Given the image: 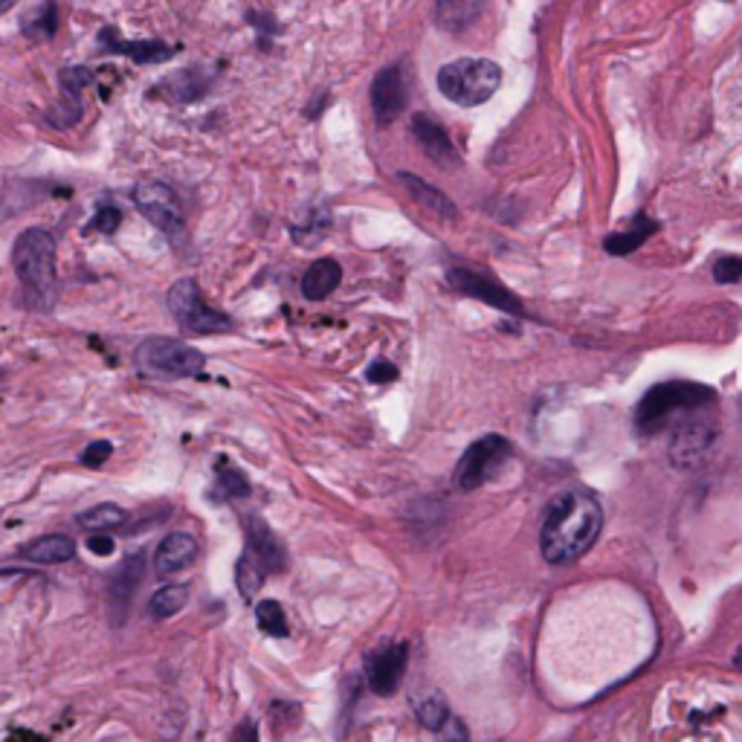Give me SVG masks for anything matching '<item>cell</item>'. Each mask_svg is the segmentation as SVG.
Wrapping results in <instances>:
<instances>
[{"mask_svg":"<svg viewBox=\"0 0 742 742\" xmlns=\"http://www.w3.org/2000/svg\"><path fill=\"white\" fill-rule=\"evenodd\" d=\"M604 531V505L589 491H565L542 517L540 551L546 563L565 565L581 560Z\"/></svg>","mask_w":742,"mask_h":742,"instance_id":"1","label":"cell"},{"mask_svg":"<svg viewBox=\"0 0 742 742\" xmlns=\"http://www.w3.org/2000/svg\"><path fill=\"white\" fill-rule=\"evenodd\" d=\"M12 267H15L18 282L24 291L26 307L49 314L58 299L56 238L41 226L24 229L12 247Z\"/></svg>","mask_w":742,"mask_h":742,"instance_id":"2","label":"cell"},{"mask_svg":"<svg viewBox=\"0 0 742 742\" xmlns=\"http://www.w3.org/2000/svg\"><path fill=\"white\" fill-rule=\"evenodd\" d=\"M717 401V389L690 380H664L641 397L636 409V427L644 436H653L678 412L702 409Z\"/></svg>","mask_w":742,"mask_h":742,"instance_id":"3","label":"cell"},{"mask_svg":"<svg viewBox=\"0 0 742 742\" xmlns=\"http://www.w3.org/2000/svg\"><path fill=\"white\" fill-rule=\"evenodd\" d=\"M438 90L459 108L484 105L499 90L502 67L491 58H459L438 70Z\"/></svg>","mask_w":742,"mask_h":742,"instance_id":"4","label":"cell"},{"mask_svg":"<svg viewBox=\"0 0 742 742\" xmlns=\"http://www.w3.org/2000/svg\"><path fill=\"white\" fill-rule=\"evenodd\" d=\"M134 363L139 374L154 380H178L198 378L206 366L203 351L171 337H148L134 351Z\"/></svg>","mask_w":742,"mask_h":742,"instance_id":"5","label":"cell"},{"mask_svg":"<svg viewBox=\"0 0 742 742\" xmlns=\"http://www.w3.org/2000/svg\"><path fill=\"white\" fill-rule=\"evenodd\" d=\"M169 311L186 334H226L233 331V319L212 307L201 293V284L192 276L178 279L169 291Z\"/></svg>","mask_w":742,"mask_h":742,"instance_id":"6","label":"cell"},{"mask_svg":"<svg viewBox=\"0 0 742 742\" xmlns=\"http://www.w3.org/2000/svg\"><path fill=\"white\" fill-rule=\"evenodd\" d=\"M131 198L137 203V210L143 212V215H146L169 241L175 244L183 241L186 235L183 203H180L178 192H175L169 183H162V180H143V183L134 186Z\"/></svg>","mask_w":742,"mask_h":742,"instance_id":"7","label":"cell"},{"mask_svg":"<svg viewBox=\"0 0 742 742\" xmlns=\"http://www.w3.org/2000/svg\"><path fill=\"white\" fill-rule=\"evenodd\" d=\"M514 456V445L502 436H484L464 450V456L456 464V487L459 491H479L487 479H493L502 470V464Z\"/></svg>","mask_w":742,"mask_h":742,"instance_id":"8","label":"cell"},{"mask_svg":"<svg viewBox=\"0 0 742 742\" xmlns=\"http://www.w3.org/2000/svg\"><path fill=\"white\" fill-rule=\"evenodd\" d=\"M447 284L452 291L461 293V296H473L479 302H487L491 307H499L502 314L510 316H525V307L508 288H502L496 279L491 276H482L470 267H450L447 270Z\"/></svg>","mask_w":742,"mask_h":742,"instance_id":"9","label":"cell"},{"mask_svg":"<svg viewBox=\"0 0 742 742\" xmlns=\"http://www.w3.org/2000/svg\"><path fill=\"white\" fill-rule=\"evenodd\" d=\"M371 111L380 125L395 122L401 113L409 105V81H406L404 65H389L383 67L374 81H371Z\"/></svg>","mask_w":742,"mask_h":742,"instance_id":"10","label":"cell"},{"mask_svg":"<svg viewBox=\"0 0 742 742\" xmlns=\"http://www.w3.org/2000/svg\"><path fill=\"white\" fill-rule=\"evenodd\" d=\"M409 667V647L392 644L386 650H380L366 662V678H369L371 694L392 696L401 687Z\"/></svg>","mask_w":742,"mask_h":742,"instance_id":"11","label":"cell"},{"mask_svg":"<svg viewBox=\"0 0 742 742\" xmlns=\"http://www.w3.org/2000/svg\"><path fill=\"white\" fill-rule=\"evenodd\" d=\"M412 134L418 139V146L424 148L429 160L441 166V169H456L461 162L459 148L452 146L450 134H447L445 125H438L429 113H415L412 116Z\"/></svg>","mask_w":742,"mask_h":742,"instance_id":"12","label":"cell"},{"mask_svg":"<svg viewBox=\"0 0 742 742\" xmlns=\"http://www.w3.org/2000/svg\"><path fill=\"white\" fill-rule=\"evenodd\" d=\"M244 554L256 560L267 574L288 569V551H284L282 540L270 531V525L261 517H250V522H247V549H244Z\"/></svg>","mask_w":742,"mask_h":742,"instance_id":"13","label":"cell"},{"mask_svg":"<svg viewBox=\"0 0 742 742\" xmlns=\"http://www.w3.org/2000/svg\"><path fill=\"white\" fill-rule=\"evenodd\" d=\"M713 438H717V429H713L710 420H685L676 429V438H673V447H670V459L678 468H694L696 461L710 450Z\"/></svg>","mask_w":742,"mask_h":742,"instance_id":"14","label":"cell"},{"mask_svg":"<svg viewBox=\"0 0 742 742\" xmlns=\"http://www.w3.org/2000/svg\"><path fill=\"white\" fill-rule=\"evenodd\" d=\"M99 44H102L105 53L128 56L131 61H137V65H162V61H169V58L178 53V47H169V44H162V41H122L113 26H105V30L99 33Z\"/></svg>","mask_w":742,"mask_h":742,"instance_id":"15","label":"cell"},{"mask_svg":"<svg viewBox=\"0 0 742 742\" xmlns=\"http://www.w3.org/2000/svg\"><path fill=\"white\" fill-rule=\"evenodd\" d=\"M194 560H198V540H194L192 533L175 531L169 533V537H162V542L157 546L154 569H157V574H162V577H169V574L186 572Z\"/></svg>","mask_w":742,"mask_h":742,"instance_id":"16","label":"cell"},{"mask_svg":"<svg viewBox=\"0 0 742 742\" xmlns=\"http://www.w3.org/2000/svg\"><path fill=\"white\" fill-rule=\"evenodd\" d=\"M21 556L35 565H58L70 563L76 556V540L67 533H44L38 540L26 542Z\"/></svg>","mask_w":742,"mask_h":742,"instance_id":"17","label":"cell"},{"mask_svg":"<svg viewBox=\"0 0 742 742\" xmlns=\"http://www.w3.org/2000/svg\"><path fill=\"white\" fill-rule=\"evenodd\" d=\"M212 85V76L203 70V67H189V70H180V74L169 76V79H162L157 85L162 97L169 99V102H194V99H201Z\"/></svg>","mask_w":742,"mask_h":742,"instance_id":"18","label":"cell"},{"mask_svg":"<svg viewBox=\"0 0 742 742\" xmlns=\"http://www.w3.org/2000/svg\"><path fill=\"white\" fill-rule=\"evenodd\" d=\"M342 282V267L334 259H316L302 276V296L311 302H323L331 296Z\"/></svg>","mask_w":742,"mask_h":742,"instance_id":"19","label":"cell"},{"mask_svg":"<svg viewBox=\"0 0 742 742\" xmlns=\"http://www.w3.org/2000/svg\"><path fill=\"white\" fill-rule=\"evenodd\" d=\"M139 581H143V554H131L125 563L120 565V572H116V577L111 581V609L113 615H122L128 612L131 606V597H134V592H137Z\"/></svg>","mask_w":742,"mask_h":742,"instance_id":"20","label":"cell"},{"mask_svg":"<svg viewBox=\"0 0 742 742\" xmlns=\"http://www.w3.org/2000/svg\"><path fill=\"white\" fill-rule=\"evenodd\" d=\"M397 183H404L406 192L415 198V201L424 206V210L436 212V215H445V218H456L459 212H456V203L447 198L438 186L427 183L424 178H418V175H409V171H397Z\"/></svg>","mask_w":742,"mask_h":742,"instance_id":"21","label":"cell"},{"mask_svg":"<svg viewBox=\"0 0 742 742\" xmlns=\"http://www.w3.org/2000/svg\"><path fill=\"white\" fill-rule=\"evenodd\" d=\"M487 0H438L436 21L445 33H461L482 18Z\"/></svg>","mask_w":742,"mask_h":742,"instance_id":"22","label":"cell"},{"mask_svg":"<svg viewBox=\"0 0 742 742\" xmlns=\"http://www.w3.org/2000/svg\"><path fill=\"white\" fill-rule=\"evenodd\" d=\"M655 229H659V221H653L650 215H644V212H638L627 229L612 233L609 238H606L604 250L609 252V256H630V252H636L638 247H641V244H644L647 238L655 233Z\"/></svg>","mask_w":742,"mask_h":742,"instance_id":"23","label":"cell"},{"mask_svg":"<svg viewBox=\"0 0 742 742\" xmlns=\"http://www.w3.org/2000/svg\"><path fill=\"white\" fill-rule=\"evenodd\" d=\"M58 85H61V113L67 116L65 125H74L81 116V90L93 85V74L88 67H65Z\"/></svg>","mask_w":742,"mask_h":742,"instance_id":"24","label":"cell"},{"mask_svg":"<svg viewBox=\"0 0 742 742\" xmlns=\"http://www.w3.org/2000/svg\"><path fill=\"white\" fill-rule=\"evenodd\" d=\"M79 528L85 531L97 533V531H113V528H122V525L128 522V510L120 508V505H113V502H102V505H93V508L81 510L79 517H76Z\"/></svg>","mask_w":742,"mask_h":742,"instance_id":"25","label":"cell"},{"mask_svg":"<svg viewBox=\"0 0 742 742\" xmlns=\"http://www.w3.org/2000/svg\"><path fill=\"white\" fill-rule=\"evenodd\" d=\"M21 30H24L26 38L33 41H49L58 30V7L56 0H44L41 7H35L33 12H26L21 18Z\"/></svg>","mask_w":742,"mask_h":742,"instance_id":"26","label":"cell"},{"mask_svg":"<svg viewBox=\"0 0 742 742\" xmlns=\"http://www.w3.org/2000/svg\"><path fill=\"white\" fill-rule=\"evenodd\" d=\"M186 600H189L186 586H178V583L160 586V589L151 595V600H148V612H151L154 621H166V618H171V615H178L180 609H183Z\"/></svg>","mask_w":742,"mask_h":742,"instance_id":"27","label":"cell"},{"mask_svg":"<svg viewBox=\"0 0 742 742\" xmlns=\"http://www.w3.org/2000/svg\"><path fill=\"white\" fill-rule=\"evenodd\" d=\"M256 621H259L261 632H267L270 638H288L291 636V623H288V615L276 600H259L256 604Z\"/></svg>","mask_w":742,"mask_h":742,"instance_id":"28","label":"cell"},{"mask_svg":"<svg viewBox=\"0 0 742 742\" xmlns=\"http://www.w3.org/2000/svg\"><path fill=\"white\" fill-rule=\"evenodd\" d=\"M415 717H418V722L427 728V731L438 734V731L450 722V708H447V699L441 694H429L427 699L415 708Z\"/></svg>","mask_w":742,"mask_h":742,"instance_id":"29","label":"cell"},{"mask_svg":"<svg viewBox=\"0 0 742 742\" xmlns=\"http://www.w3.org/2000/svg\"><path fill=\"white\" fill-rule=\"evenodd\" d=\"M218 493L224 499H244V496L252 493L247 476L238 468H233L226 459L218 461Z\"/></svg>","mask_w":742,"mask_h":742,"instance_id":"30","label":"cell"},{"mask_svg":"<svg viewBox=\"0 0 742 742\" xmlns=\"http://www.w3.org/2000/svg\"><path fill=\"white\" fill-rule=\"evenodd\" d=\"M267 572L261 569L256 560H250L247 554L238 556V565H235V583H238V592H241L247 600H252V595L265 586Z\"/></svg>","mask_w":742,"mask_h":742,"instance_id":"31","label":"cell"},{"mask_svg":"<svg viewBox=\"0 0 742 742\" xmlns=\"http://www.w3.org/2000/svg\"><path fill=\"white\" fill-rule=\"evenodd\" d=\"M122 224V212L113 206V203H102L97 210V215H93V221H90L88 229H97V233H105V235H113L116 229H120Z\"/></svg>","mask_w":742,"mask_h":742,"instance_id":"32","label":"cell"},{"mask_svg":"<svg viewBox=\"0 0 742 742\" xmlns=\"http://www.w3.org/2000/svg\"><path fill=\"white\" fill-rule=\"evenodd\" d=\"M742 276V259L740 256H722V259L713 265V279L719 284H737Z\"/></svg>","mask_w":742,"mask_h":742,"instance_id":"33","label":"cell"},{"mask_svg":"<svg viewBox=\"0 0 742 742\" xmlns=\"http://www.w3.org/2000/svg\"><path fill=\"white\" fill-rule=\"evenodd\" d=\"M111 452H113L111 441H93V445H88L85 452H81V464H85V468H102V464L111 459Z\"/></svg>","mask_w":742,"mask_h":742,"instance_id":"34","label":"cell"},{"mask_svg":"<svg viewBox=\"0 0 742 742\" xmlns=\"http://www.w3.org/2000/svg\"><path fill=\"white\" fill-rule=\"evenodd\" d=\"M366 378L371 383H392L397 378V369L389 360H378V363H371L369 371H366Z\"/></svg>","mask_w":742,"mask_h":742,"instance_id":"35","label":"cell"},{"mask_svg":"<svg viewBox=\"0 0 742 742\" xmlns=\"http://www.w3.org/2000/svg\"><path fill=\"white\" fill-rule=\"evenodd\" d=\"M88 549L93 551V554H99V556H108V554H113V540H111V537H108L105 531L90 533V537H88Z\"/></svg>","mask_w":742,"mask_h":742,"instance_id":"36","label":"cell"},{"mask_svg":"<svg viewBox=\"0 0 742 742\" xmlns=\"http://www.w3.org/2000/svg\"><path fill=\"white\" fill-rule=\"evenodd\" d=\"M233 742H259V728L252 726L250 719H244L241 726H238V731H235Z\"/></svg>","mask_w":742,"mask_h":742,"instance_id":"37","label":"cell"},{"mask_svg":"<svg viewBox=\"0 0 742 742\" xmlns=\"http://www.w3.org/2000/svg\"><path fill=\"white\" fill-rule=\"evenodd\" d=\"M9 742H44V740H38V737H33V734H26L24 728H12Z\"/></svg>","mask_w":742,"mask_h":742,"instance_id":"38","label":"cell"},{"mask_svg":"<svg viewBox=\"0 0 742 742\" xmlns=\"http://www.w3.org/2000/svg\"><path fill=\"white\" fill-rule=\"evenodd\" d=\"M450 742H468V728L461 726V722H452Z\"/></svg>","mask_w":742,"mask_h":742,"instance_id":"39","label":"cell"},{"mask_svg":"<svg viewBox=\"0 0 742 742\" xmlns=\"http://www.w3.org/2000/svg\"><path fill=\"white\" fill-rule=\"evenodd\" d=\"M12 3H15V0H0V15H3V12H7V9L12 7Z\"/></svg>","mask_w":742,"mask_h":742,"instance_id":"40","label":"cell"}]
</instances>
